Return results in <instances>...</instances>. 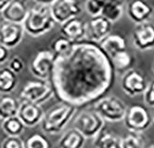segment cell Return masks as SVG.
I'll use <instances>...</instances> for the list:
<instances>
[{
	"instance_id": "cell-5",
	"label": "cell",
	"mask_w": 154,
	"mask_h": 148,
	"mask_svg": "<svg viewBox=\"0 0 154 148\" xmlns=\"http://www.w3.org/2000/svg\"><path fill=\"white\" fill-rule=\"evenodd\" d=\"M127 106L125 102L113 95H105L93 103V110L105 121H123Z\"/></svg>"
},
{
	"instance_id": "cell-35",
	"label": "cell",
	"mask_w": 154,
	"mask_h": 148,
	"mask_svg": "<svg viewBox=\"0 0 154 148\" xmlns=\"http://www.w3.org/2000/svg\"><path fill=\"white\" fill-rule=\"evenodd\" d=\"M143 148H154V143H150V144H149V145H145Z\"/></svg>"
},
{
	"instance_id": "cell-7",
	"label": "cell",
	"mask_w": 154,
	"mask_h": 148,
	"mask_svg": "<svg viewBox=\"0 0 154 148\" xmlns=\"http://www.w3.org/2000/svg\"><path fill=\"white\" fill-rule=\"evenodd\" d=\"M105 120L92 109L84 110L73 120V126L85 139H94L105 128Z\"/></svg>"
},
{
	"instance_id": "cell-18",
	"label": "cell",
	"mask_w": 154,
	"mask_h": 148,
	"mask_svg": "<svg viewBox=\"0 0 154 148\" xmlns=\"http://www.w3.org/2000/svg\"><path fill=\"white\" fill-rule=\"evenodd\" d=\"M28 12L29 8L25 0H11V2L1 12V15L5 21L23 24Z\"/></svg>"
},
{
	"instance_id": "cell-29",
	"label": "cell",
	"mask_w": 154,
	"mask_h": 148,
	"mask_svg": "<svg viewBox=\"0 0 154 148\" xmlns=\"http://www.w3.org/2000/svg\"><path fill=\"white\" fill-rule=\"evenodd\" d=\"M143 95V101L148 107L154 108V80L148 83Z\"/></svg>"
},
{
	"instance_id": "cell-1",
	"label": "cell",
	"mask_w": 154,
	"mask_h": 148,
	"mask_svg": "<svg viewBox=\"0 0 154 148\" xmlns=\"http://www.w3.org/2000/svg\"><path fill=\"white\" fill-rule=\"evenodd\" d=\"M115 71L97 43H73L66 54L55 56L49 82L54 96L76 107L95 103L113 87Z\"/></svg>"
},
{
	"instance_id": "cell-19",
	"label": "cell",
	"mask_w": 154,
	"mask_h": 148,
	"mask_svg": "<svg viewBox=\"0 0 154 148\" xmlns=\"http://www.w3.org/2000/svg\"><path fill=\"white\" fill-rule=\"evenodd\" d=\"M93 140L95 148H122V137L105 128Z\"/></svg>"
},
{
	"instance_id": "cell-11",
	"label": "cell",
	"mask_w": 154,
	"mask_h": 148,
	"mask_svg": "<svg viewBox=\"0 0 154 148\" xmlns=\"http://www.w3.org/2000/svg\"><path fill=\"white\" fill-rule=\"evenodd\" d=\"M55 55L50 50H42L35 54L30 63V71L37 80L49 81Z\"/></svg>"
},
{
	"instance_id": "cell-31",
	"label": "cell",
	"mask_w": 154,
	"mask_h": 148,
	"mask_svg": "<svg viewBox=\"0 0 154 148\" xmlns=\"http://www.w3.org/2000/svg\"><path fill=\"white\" fill-rule=\"evenodd\" d=\"M1 148H24V143L20 137L8 136L3 141Z\"/></svg>"
},
{
	"instance_id": "cell-25",
	"label": "cell",
	"mask_w": 154,
	"mask_h": 148,
	"mask_svg": "<svg viewBox=\"0 0 154 148\" xmlns=\"http://www.w3.org/2000/svg\"><path fill=\"white\" fill-rule=\"evenodd\" d=\"M1 128L3 131L7 134V136H15V137H20L23 133L25 126L21 122V120L16 116L7 119L2 120Z\"/></svg>"
},
{
	"instance_id": "cell-3",
	"label": "cell",
	"mask_w": 154,
	"mask_h": 148,
	"mask_svg": "<svg viewBox=\"0 0 154 148\" xmlns=\"http://www.w3.org/2000/svg\"><path fill=\"white\" fill-rule=\"evenodd\" d=\"M56 22L53 20L49 6L36 4L29 8L23 26L24 32L32 37H38L51 31Z\"/></svg>"
},
{
	"instance_id": "cell-15",
	"label": "cell",
	"mask_w": 154,
	"mask_h": 148,
	"mask_svg": "<svg viewBox=\"0 0 154 148\" xmlns=\"http://www.w3.org/2000/svg\"><path fill=\"white\" fill-rule=\"evenodd\" d=\"M45 112L41 105L29 101H20L17 117L24 124L25 127H35L40 124Z\"/></svg>"
},
{
	"instance_id": "cell-30",
	"label": "cell",
	"mask_w": 154,
	"mask_h": 148,
	"mask_svg": "<svg viewBox=\"0 0 154 148\" xmlns=\"http://www.w3.org/2000/svg\"><path fill=\"white\" fill-rule=\"evenodd\" d=\"M8 69L11 70L14 73L19 74L24 69V61L19 56H15L8 60Z\"/></svg>"
},
{
	"instance_id": "cell-33",
	"label": "cell",
	"mask_w": 154,
	"mask_h": 148,
	"mask_svg": "<svg viewBox=\"0 0 154 148\" xmlns=\"http://www.w3.org/2000/svg\"><path fill=\"white\" fill-rule=\"evenodd\" d=\"M38 5H44V6H50L55 0H32Z\"/></svg>"
},
{
	"instance_id": "cell-34",
	"label": "cell",
	"mask_w": 154,
	"mask_h": 148,
	"mask_svg": "<svg viewBox=\"0 0 154 148\" xmlns=\"http://www.w3.org/2000/svg\"><path fill=\"white\" fill-rule=\"evenodd\" d=\"M10 2L11 0H0V12H2Z\"/></svg>"
},
{
	"instance_id": "cell-8",
	"label": "cell",
	"mask_w": 154,
	"mask_h": 148,
	"mask_svg": "<svg viewBox=\"0 0 154 148\" xmlns=\"http://www.w3.org/2000/svg\"><path fill=\"white\" fill-rule=\"evenodd\" d=\"M54 96L53 89L49 81L28 82L20 92V101H29L37 105H42Z\"/></svg>"
},
{
	"instance_id": "cell-27",
	"label": "cell",
	"mask_w": 154,
	"mask_h": 148,
	"mask_svg": "<svg viewBox=\"0 0 154 148\" xmlns=\"http://www.w3.org/2000/svg\"><path fill=\"white\" fill-rule=\"evenodd\" d=\"M73 43L68 40L67 38L60 35L52 40L50 43V51L55 56H60L66 54L72 48Z\"/></svg>"
},
{
	"instance_id": "cell-21",
	"label": "cell",
	"mask_w": 154,
	"mask_h": 148,
	"mask_svg": "<svg viewBox=\"0 0 154 148\" xmlns=\"http://www.w3.org/2000/svg\"><path fill=\"white\" fill-rule=\"evenodd\" d=\"M86 139L74 128L68 129L58 142L59 148H84Z\"/></svg>"
},
{
	"instance_id": "cell-22",
	"label": "cell",
	"mask_w": 154,
	"mask_h": 148,
	"mask_svg": "<svg viewBox=\"0 0 154 148\" xmlns=\"http://www.w3.org/2000/svg\"><path fill=\"white\" fill-rule=\"evenodd\" d=\"M98 44L109 56L119 51L127 49V44L125 37L120 35H115V33L109 35L100 43H98Z\"/></svg>"
},
{
	"instance_id": "cell-4",
	"label": "cell",
	"mask_w": 154,
	"mask_h": 148,
	"mask_svg": "<svg viewBox=\"0 0 154 148\" xmlns=\"http://www.w3.org/2000/svg\"><path fill=\"white\" fill-rule=\"evenodd\" d=\"M126 0H86L85 9L90 17L102 16L112 23L123 17Z\"/></svg>"
},
{
	"instance_id": "cell-28",
	"label": "cell",
	"mask_w": 154,
	"mask_h": 148,
	"mask_svg": "<svg viewBox=\"0 0 154 148\" xmlns=\"http://www.w3.org/2000/svg\"><path fill=\"white\" fill-rule=\"evenodd\" d=\"M24 148H51L50 141L45 135L35 133L30 135L28 138L23 141Z\"/></svg>"
},
{
	"instance_id": "cell-20",
	"label": "cell",
	"mask_w": 154,
	"mask_h": 148,
	"mask_svg": "<svg viewBox=\"0 0 154 148\" xmlns=\"http://www.w3.org/2000/svg\"><path fill=\"white\" fill-rule=\"evenodd\" d=\"M109 59H111L115 72L125 73V71L133 69L136 63L135 56L129 51H127V49L119 51L112 55Z\"/></svg>"
},
{
	"instance_id": "cell-17",
	"label": "cell",
	"mask_w": 154,
	"mask_h": 148,
	"mask_svg": "<svg viewBox=\"0 0 154 148\" xmlns=\"http://www.w3.org/2000/svg\"><path fill=\"white\" fill-rule=\"evenodd\" d=\"M86 21L80 17L72 18L60 24V35L72 43H77L85 39Z\"/></svg>"
},
{
	"instance_id": "cell-10",
	"label": "cell",
	"mask_w": 154,
	"mask_h": 148,
	"mask_svg": "<svg viewBox=\"0 0 154 148\" xmlns=\"http://www.w3.org/2000/svg\"><path fill=\"white\" fill-rule=\"evenodd\" d=\"M53 20L56 23L62 24L82 13V5L79 0H55L49 6Z\"/></svg>"
},
{
	"instance_id": "cell-26",
	"label": "cell",
	"mask_w": 154,
	"mask_h": 148,
	"mask_svg": "<svg viewBox=\"0 0 154 148\" xmlns=\"http://www.w3.org/2000/svg\"><path fill=\"white\" fill-rule=\"evenodd\" d=\"M146 145V138L140 132L128 131L122 137V148H143Z\"/></svg>"
},
{
	"instance_id": "cell-23",
	"label": "cell",
	"mask_w": 154,
	"mask_h": 148,
	"mask_svg": "<svg viewBox=\"0 0 154 148\" xmlns=\"http://www.w3.org/2000/svg\"><path fill=\"white\" fill-rule=\"evenodd\" d=\"M18 74L8 69V67L0 69V95L12 94L18 86Z\"/></svg>"
},
{
	"instance_id": "cell-9",
	"label": "cell",
	"mask_w": 154,
	"mask_h": 148,
	"mask_svg": "<svg viewBox=\"0 0 154 148\" xmlns=\"http://www.w3.org/2000/svg\"><path fill=\"white\" fill-rule=\"evenodd\" d=\"M148 83L149 82L145 74L134 68L125 71L121 79V88L123 92L130 97L142 95Z\"/></svg>"
},
{
	"instance_id": "cell-36",
	"label": "cell",
	"mask_w": 154,
	"mask_h": 148,
	"mask_svg": "<svg viewBox=\"0 0 154 148\" xmlns=\"http://www.w3.org/2000/svg\"><path fill=\"white\" fill-rule=\"evenodd\" d=\"M152 71L154 73V62H153V65H152Z\"/></svg>"
},
{
	"instance_id": "cell-13",
	"label": "cell",
	"mask_w": 154,
	"mask_h": 148,
	"mask_svg": "<svg viewBox=\"0 0 154 148\" xmlns=\"http://www.w3.org/2000/svg\"><path fill=\"white\" fill-rule=\"evenodd\" d=\"M112 24L102 16L91 17L88 21H86V35L85 39L94 42L100 43L105 37L112 33Z\"/></svg>"
},
{
	"instance_id": "cell-12",
	"label": "cell",
	"mask_w": 154,
	"mask_h": 148,
	"mask_svg": "<svg viewBox=\"0 0 154 148\" xmlns=\"http://www.w3.org/2000/svg\"><path fill=\"white\" fill-rule=\"evenodd\" d=\"M132 41L135 47L140 51L154 49V22L148 20L136 24L132 32Z\"/></svg>"
},
{
	"instance_id": "cell-24",
	"label": "cell",
	"mask_w": 154,
	"mask_h": 148,
	"mask_svg": "<svg viewBox=\"0 0 154 148\" xmlns=\"http://www.w3.org/2000/svg\"><path fill=\"white\" fill-rule=\"evenodd\" d=\"M20 102L10 95H5L0 97V119H7L16 117Z\"/></svg>"
},
{
	"instance_id": "cell-2",
	"label": "cell",
	"mask_w": 154,
	"mask_h": 148,
	"mask_svg": "<svg viewBox=\"0 0 154 148\" xmlns=\"http://www.w3.org/2000/svg\"><path fill=\"white\" fill-rule=\"evenodd\" d=\"M76 111V107L60 102L44 115L40 123L43 132L50 135L62 132L74 118Z\"/></svg>"
},
{
	"instance_id": "cell-32",
	"label": "cell",
	"mask_w": 154,
	"mask_h": 148,
	"mask_svg": "<svg viewBox=\"0 0 154 148\" xmlns=\"http://www.w3.org/2000/svg\"><path fill=\"white\" fill-rule=\"evenodd\" d=\"M10 49L6 47L5 45L0 44V66L4 65L9 60L10 58Z\"/></svg>"
},
{
	"instance_id": "cell-6",
	"label": "cell",
	"mask_w": 154,
	"mask_h": 148,
	"mask_svg": "<svg viewBox=\"0 0 154 148\" xmlns=\"http://www.w3.org/2000/svg\"><path fill=\"white\" fill-rule=\"evenodd\" d=\"M123 122L128 131L143 133L150 127L152 115L146 106L134 104L127 107Z\"/></svg>"
},
{
	"instance_id": "cell-14",
	"label": "cell",
	"mask_w": 154,
	"mask_h": 148,
	"mask_svg": "<svg viewBox=\"0 0 154 148\" xmlns=\"http://www.w3.org/2000/svg\"><path fill=\"white\" fill-rule=\"evenodd\" d=\"M24 33L23 24L3 20L0 23V44L8 49L15 48L23 41Z\"/></svg>"
},
{
	"instance_id": "cell-16",
	"label": "cell",
	"mask_w": 154,
	"mask_h": 148,
	"mask_svg": "<svg viewBox=\"0 0 154 148\" xmlns=\"http://www.w3.org/2000/svg\"><path fill=\"white\" fill-rule=\"evenodd\" d=\"M129 19L136 24L148 21L154 13V8L147 0H130L125 5Z\"/></svg>"
},
{
	"instance_id": "cell-37",
	"label": "cell",
	"mask_w": 154,
	"mask_h": 148,
	"mask_svg": "<svg viewBox=\"0 0 154 148\" xmlns=\"http://www.w3.org/2000/svg\"><path fill=\"white\" fill-rule=\"evenodd\" d=\"M152 121L154 122V112H153V115H152Z\"/></svg>"
}]
</instances>
